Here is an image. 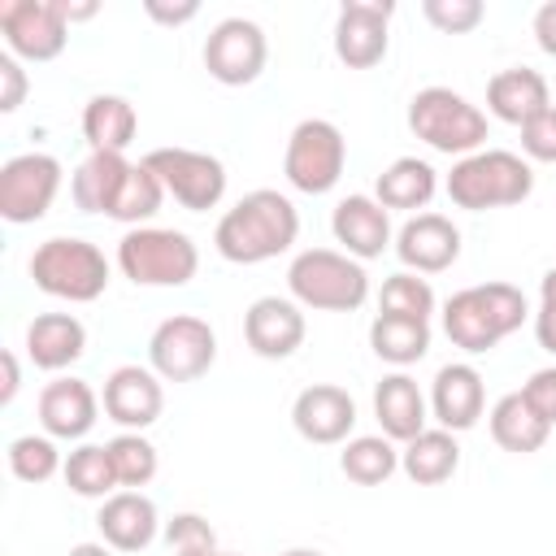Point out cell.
Instances as JSON below:
<instances>
[{"label":"cell","instance_id":"obj_1","mask_svg":"<svg viewBox=\"0 0 556 556\" xmlns=\"http://www.w3.org/2000/svg\"><path fill=\"white\" fill-rule=\"evenodd\" d=\"M295 235H300L295 204L274 187H256L243 200H235V208L222 213L213 230V248L230 265H261L282 256L295 243Z\"/></svg>","mask_w":556,"mask_h":556},{"label":"cell","instance_id":"obj_2","mask_svg":"<svg viewBox=\"0 0 556 556\" xmlns=\"http://www.w3.org/2000/svg\"><path fill=\"white\" fill-rule=\"evenodd\" d=\"M526 317H530V304H526L521 287H513V282H473V287H460L443 304V334L460 352L482 356L495 343H504L513 330H521Z\"/></svg>","mask_w":556,"mask_h":556},{"label":"cell","instance_id":"obj_3","mask_svg":"<svg viewBox=\"0 0 556 556\" xmlns=\"http://www.w3.org/2000/svg\"><path fill=\"white\" fill-rule=\"evenodd\" d=\"M447 200L465 213H486V208H508L521 204L534 191V169L526 156L508 148H482L473 156H460L443 182Z\"/></svg>","mask_w":556,"mask_h":556},{"label":"cell","instance_id":"obj_4","mask_svg":"<svg viewBox=\"0 0 556 556\" xmlns=\"http://www.w3.org/2000/svg\"><path fill=\"white\" fill-rule=\"evenodd\" d=\"M287 287L300 308L317 313H356L369 300V274L361 261L334 248H304L287 265Z\"/></svg>","mask_w":556,"mask_h":556},{"label":"cell","instance_id":"obj_5","mask_svg":"<svg viewBox=\"0 0 556 556\" xmlns=\"http://www.w3.org/2000/svg\"><path fill=\"white\" fill-rule=\"evenodd\" d=\"M30 278L43 295L70 300V304H91L109 291V261L91 239L78 235H52L30 252Z\"/></svg>","mask_w":556,"mask_h":556},{"label":"cell","instance_id":"obj_6","mask_svg":"<svg viewBox=\"0 0 556 556\" xmlns=\"http://www.w3.org/2000/svg\"><path fill=\"white\" fill-rule=\"evenodd\" d=\"M117 269L135 287H187L200 269V248L174 226H135L117 239Z\"/></svg>","mask_w":556,"mask_h":556},{"label":"cell","instance_id":"obj_7","mask_svg":"<svg viewBox=\"0 0 556 556\" xmlns=\"http://www.w3.org/2000/svg\"><path fill=\"white\" fill-rule=\"evenodd\" d=\"M408 130L426 148L460 161V156L482 152V143H486V113L473 100H465L460 91H452V87H421L408 100Z\"/></svg>","mask_w":556,"mask_h":556},{"label":"cell","instance_id":"obj_8","mask_svg":"<svg viewBox=\"0 0 556 556\" xmlns=\"http://www.w3.org/2000/svg\"><path fill=\"white\" fill-rule=\"evenodd\" d=\"M343 165H348V139L330 117L295 122V130L287 135V152H282V174L295 191L304 195L334 191V182L343 178Z\"/></svg>","mask_w":556,"mask_h":556},{"label":"cell","instance_id":"obj_9","mask_svg":"<svg viewBox=\"0 0 556 556\" xmlns=\"http://www.w3.org/2000/svg\"><path fill=\"white\" fill-rule=\"evenodd\" d=\"M217 361V330L195 313L165 317L148 339V365L161 382H195Z\"/></svg>","mask_w":556,"mask_h":556},{"label":"cell","instance_id":"obj_10","mask_svg":"<svg viewBox=\"0 0 556 556\" xmlns=\"http://www.w3.org/2000/svg\"><path fill=\"white\" fill-rule=\"evenodd\" d=\"M143 165L161 178L165 195H174L187 213H208L226 195V165L213 152L195 148H152Z\"/></svg>","mask_w":556,"mask_h":556},{"label":"cell","instance_id":"obj_11","mask_svg":"<svg viewBox=\"0 0 556 556\" xmlns=\"http://www.w3.org/2000/svg\"><path fill=\"white\" fill-rule=\"evenodd\" d=\"M61 161L52 152H17L0 165V217L13 226H30L48 217L61 191Z\"/></svg>","mask_w":556,"mask_h":556},{"label":"cell","instance_id":"obj_12","mask_svg":"<svg viewBox=\"0 0 556 556\" xmlns=\"http://www.w3.org/2000/svg\"><path fill=\"white\" fill-rule=\"evenodd\" d=\"M0 35L22 61H56L70 39L61 0H0Z\"/></svg>","mask_w":556,"mask_h":556},{"label":"cell","instance_id":"obj_13","mask_svg":"<svg viewBox=\"0 0 556 556\" xmlns=\"http://www.w3.org/2000/svg\"><path fill=\"white\" fill-rule=\"evenodd\" d=\"M269 61V39L252 17H222L204 39V70L222 87H248Z\"/></svg>","mask_w":556,"mask_h":556},{"label":"cell","instance_id":"obj_14","mask_svg":"<svg viewBox=\"0 0 556 556\" xmlns=\"http://www.w3.org/2000/svg\"><path fill=\"white\" fill-rule=\"evenodd\" d=\"M395 4L391 0H348L334 17V56L348 70H369L387 56V26H391Z\"/></svg>","mask_w":556,"mask_h":556},{"label":"cell","instance_id":"obj_15","mask_svg":"<svg viewBox=\"0 0 556 556\" xmlns=\"http://www.w3.org/2000/svg\"><path fill=\"white\" fill-rule=\"evenodd\" d=\"M308 326H304V308L291 295H261L248 304L243 313V339L261 361H287L300 352Z\"/></svg>","mask_w":556,"mask_h":556},{"label":"cell","instance_id":"obj_16","mask_svg":"<svg viewBox=\"0 0 556 556\" xmlns=\"http://www.w3.org/2000/svg\"><path fill=\"white\" fill-rule=\"evenodd\" d=\"M291 426H295L300 439H308L317 447L348 443L352 430H356V400L334 382H313V387H304L295 395Z\"/></svg>","mask_w":556,"mask_h":556},{"label":"cell","instance_id":"obj_17","mask_svg":"<svg viewBox=\"0 0 556 556\" xmlns=\"http://www.w3.org/2000/svg\"><path fill=\"white\" fill-rule=\"evenodd\" d=\"M395 256L413 274H443L460 256V230L443 213H413L395 230Z\"/></svg>","mask_w":556,"mask_h":556},{"label":"cell","instance_id":"obj_18","mask_svg":"<svg viewBox=\"0 0 556 556\" xmlns=\"http://www.w3.org/2000/svg\"><path fill=\"white\" fill-rule=\"evenodd\" d=\"M109 421H117L122 430H148L161 408H165V391L152 365H117L104 378V395H100Z\"/></svg>","mask_w":556,"mask_h":556},{"label":"cell","instance_id":"obj_19","mask_svg":"<svg viewBox=\"0 0 556 556\" xmlns=\"http://www.w3.org/2000/svg\"><path fill=\"white\" fill-rule=\"evenodd\" d=\"M330 230H334V243H343V252L352 256V261H374V256H382L391 243H395V235H391V213L374 200V195H343L339 204H334V213H330Z\"/></svg>","mask_w":556,"mask_h":556},{"label":"cell","instance_id":"obj_20","mask_svg":"<svg viewBox=\"0 0 556 556\" xmlns=\"http://www.w3.org/2000/svg\"><path fill=\"white\" fill-rule=\"evenodd\" d=\"M486 408V387H482V374L469 365V361H452L434 374L430 382V417L452 430V434H465L478 426Z\"/></svg>","mask_w":556,"mask_h":556},{"label":"cell","instance_id":"obj_21","mask_svg":"<svg viewBox=\"0 0 556 556\" xmlns=\"http://www.w3.org/2000/svg\"><path fill=\"white\" fill-rule=\"evenodd\" d=\"M35 413H39L43 434L74 443V439H87V430L96 426V417H100V395H96L91 382H83V378H52V382L39 391Z\"/></svg>","mask_w":556,"mask_h":556},{"label":"cell","instance_id":"obj_22","mask_svg":"<svg viewBox=\"0 0 556 556\" xmlns=\"http://www.w3.org/2000/svg\"><path fill=\"white\" fill-rule=\"evenodd\" d=\"M96 526L100 543H109L113 552H143L161 534V513L143 491H113L109 500H100Z\"/></svg>","mask_w":556,"mask_h":556},{"label":"cell","instance_id":"obj_23","mask_svg":"<svg viewBox=\"0 0 556 556\" xmlns=\"http://www.w3.org/2000/svg\"><path fill=\"white\" fill-rule=\"evenodd\" d=\"M374 417H378V426H382V434L391 443H408V439H417L426 430L430 400L421 395L417 378L395 369V374L378 378V387H374Z\"/></svg>","mask_w":556,"mask_h":556},{"label":"cell","instance_id":"obj_24","mask_svg":"<svg viewBox=\"0 0 556 556\" xmlns=\"http://www.w3.org/2000/svg\"><path fill=\"white\" fill-rule=\"evenodd\" d=\"M486 109L491 117L508 122V126H526L530 117H539L543 109H552V91L547 78L530 65H508L500 74H491L486 83Z\"/></svg>","mask_w":556,"mask_h":556},{"label":"cell","instance_id":"obj_25","mask_svg":"<svg viewBox=\"0 0 556 556\" xmlns=\"http://www.w3.org/2000/svg\"><path fill=\"white\" fill-rule=\"evenodd\" d=\"M83 352H87V326L74 313H39L26 326V356L35 361V369L61 374Z\"/></svg>","mask_w":556,"mask_h":556},{"label":"cell","instance_id":"obj_26","mask_svg":"<svg viewBox=\"0 0 556 556\" xmlns=\"http://www.w3.org/2000/svg\"><path fill=\"white\" fill-rule=\"evenodd\" d=\"M400 469H404V478L417 482V486H439V482H447V478L460 469V443H456V434L443 430V426H426L417 439H408V443L400 447Z\"/></svg>","mask_w":556,"mask_h":556},{"label":"cell","instance_id":"obj_27","mask_svg":"<svg viewBox=\"0 0 556 556\" xmlns=\"http://www.w3.org/2000/svg\"><path fill=\"white\" fill-rule=\"evenodd\" d=\"M139 135V113L126 96L100 91L83 104V139L91 143V152H126Z\"/></svg>","mask_w":556,"mask_h":556},{"label":"cell","instance_id":"obj_28","mask_svg":"<svg viewBox=\"0 0 556 556\" xmlns=\"http://www.w3.org/2000/svg\"><path fill=\"white\" fill-rule=\"evenodd\" d=\"M130 165H135V161H126V152H87V161H83V165L74 169V178H70L74 204H78L83 213H104V217H109V208H113V200H117V191H122Z\"/></svg>","mask_w":556,"mask_h":556},{"label":"cell","instance_id":"obj_29","mask_svg":"<svg viewBox=\"0 0 556 556\" xmlns=\"http://www.w3.org/2000/svg\"><path fill=\"white\" fill-rule=\"evenodd\" d=\"M434 191H439V174H434V165L430 161H421V156H395L382 174H378V182H374V200L391 213V208H426L430 200H434Z\"/></svg>","mask_w":556,"mask_h":556},{"label":"cell","instance_id":"obj_30","mask_svg":"<svg viewBox=\"0 0 556 556\" xmlns=\"http://www.w3.org/2000/svg\"><path fill=\"white\" fill-rule=\"evenodd\" d=\"M486 421H491V439H495L504 452H513V456H530V452H539V447L547 443V434H552V426L521 400V391L500 395V400L491 404Z\"/></svg>","mask_w":556,"mask_h":556},{"label":"cell","instance_id":"obj_31","mask_svg":"<svg viewBox=\"0 0 556 556\" xmlns=\"http://www.w3.org/2000/svg\"><path fill=\"white\" fill-rule=\"evenodd\" d=\"M369 348H374L378 361H387L395 369H408V365H417L430 352V321L378 313L369 321Z\"/></svg>","mask_w":556,"mask_h":556},{"label":"cell","instance_id":"obj_32","mask_svg":"<svg viewBox=\"0 0 556 556\" xmlns=\"http://www.w3.org/2000/svg\"><path fill=\"white\" fill-rule=\"evenodd\" d=\"M339 469L356 486H382L400 469V447L387 434H352L339 452Z\"/></svg>","mask_w":556,"mask_h":556},{"label":"cell","instance_id":"obj_33","mask_svg":"<svg viewBox=\"0 0 556 556\" xmlns=\"http://www.w3.org/2000/svg\"><path fill=\"white\" fill-rule=\"evenodd\" d=\"M65 486L83 500H109L113 491H122L117 482V469H113V456H109V443H78L70 456H65Z\"/></svg>","mask_w":556,"mask_h":556},{"label":"cell","instance_id":"obj_34","mask_svg":"<svg viewBox=\"0 0 556 556\" xmlns=\"http://www.w3.org/2000/svg\"><path fill=\"white\" fill-rule=\"evenodd\" d=\"M161 200H165L161 178L139 161V165H130V174H126V182H122V191H117L109 217L122 222L126 230H135V226H148V217L161 213Z\"/></svg>","mask_w":556,"mask_h":556},{"label":"cell","instance_id":"obj_35","mask_svg":"<svg viewBox=\"0 0 556 556\" xmlns=\"http://www.w3.org/2000/svg\"><path fill=\"white\" fill-rule=\"evenodd\" d=\"M61 469H65V456H61V447H56L52 434H17L9 443V473L17 482L39 486V482H48Z\"/></svg>","mask_w":556,"mask_h":556},{"label":"cell","instance_id":"obj_36","mask_svg":"<svg viewBox=\"0 0 556 556\" xmlns=\"http://www.w3.org/2000/svg\"><path fill=\"white\" fill-rule=\"evenodd\" d=\"M109 456H113L122 491L148 486L156 478V469H161V456H156L152 439H143V430H122L117 439H109Z\"/></svg>","mask_w":556,"mask_h":556},{"label":"cell","instance_id":"obj_37","mask_svg":"<svg viewBox=\"0 0 556 556\" xmlns=\"http://www.w3.org/2000/svg\"><path fill=\"white\" fill-rule=\"evenodd\" d=\"M434 287L421 278V274H413V269H395L387 282H382V291H378V313H391V317H417V321H430V313H434Z\"/></svg>","mask_w":556,"mask_h":556},{"label":"cell","instance_id":"obj_38","mask_svg":"<svg viewBox=\"0 0 556 556\" xmlns=\"http://www.w3.org/2000/svg\"><path fill=\"white\" fill-rule=\"evenodd\" d=\"M161 534L174 556H217V534L200 513H174Z\"/></svg>","mask_w":556,"mask_h":556},{"label":"cell","instance_id":"obj_39","mask_svg":"<svg viewBox=\"0 0 556 556\" xmlns=\"http://www.w3.org/2000/svg\"><path fill=\"white\" fill-rule=\"evenodd\" d=\"M421 13L443 35H469L486 17V4L482 0H421Z\"/></svg>","mask_w":556,"mask_h":556},{"label":"cell","instance_id":"obj_40","mask_svg":"<svg viewBox=\"0 0 556 556\" xmlns=\"http://www.w3.org/2000/svg\"><path fill=\"white\" fill-rule=\"evenodd\" d=\"M521 152L526 161H543V165L556 161V104L521 126Z\"/></svg>","mask_w":556,"mask_h":556},{"label":"cell","instance_id":"obj_41","mask_svg":"<svg viewBox=\"0 0 556 556\" xmlns=\"http://www.w3.org/2000/svg\"><path fill=\"white\" fill-rule=\"evenodd\" d=\"M521 400H526L547 426H556V365L534 369V374L521 382Z\"/></svg>","mask_w":556,"mask_h":556},{"label":"cell","instance_id":"obj_42","mask_svg":"<svg viewBox=\"0 0 556 556\" xmlns=\"http://www.w3.org/2000/svg\"><path fill=\"white\" fill-rule=\"evenodd\" d=\"M26 70H22V61L13 56V52H0V113H13V109H22V100H26Z\"/></svg>","mask_w":556,"mask_h":556},{"label":"cell","instance_id":"obj_43","mask_svg":"<svg viewBox=\"0 0 556 556\" xmlns=\"http://www.w3.org/2000/svg\"><path fill=\"white\" fill-rule=\"evenodd\" d=\"M143 9H148V17H152V22H161V26H182V22H191V17L200 13V4H195V0H182V4H165V0H148Z\"/></svg>","mask_w":556,"mask_h":556},{"label":"cell","instance_id":"obj_44","mask_svg":"<svg viewBox=\"0 0 556 556\" xmlns=\"http://www.w3.org/2000/svg\"><path fill=\"white\" fill-rule=\"evenodd\" d=\"M534 43L547 56H556V0H547V4L534 9Z\"/></svg>","mask_w":556,"mask_h":556},{"label":"cell","instance_id":"obj_45","mask_svg":"<svg viewBox=\"0 0 556 556\" xmlns=\"http://www.w3.org/2000/svg\"><path fill=\"white\" fill-rule=\"evenodd\" d=\"M534 339H539L543 352L556 356V304H539V313H534Z\"/></svg>","mask_w":556,"mask_h":556},{"label":"cell","instance_id":"obj_46","mask_svg":"<svg viewBox=\"0 0 556 556\" xmlns=\"http://www.w3.org/2000/svg\"><path fill=\"white\" fill-rule=\"evenodd\" d=\"M0 361H4V387H0V404H13V395H17V387H22V374H17V356H13V352H4Z\"/></svg>","mask_w":556,"mask_h":556},{"label":"cell","instance_id":"obj_47","mask_svg":"<svg viewBox=\"0 0 556 556\" xmlns=\"http://www.w3.org/2000/svg\"><path fill=\"white\" fill-rule=\"evenodd\" d=\"M61 9H65V22H83V17H96V0H83V4H70V0H61Z\"/></svg>","mask_w":556,"mask_h":556},{"label":"cell","instance_id":"obj_48","mask_svg":"<svg viewBox=\"0 0 556 556\" xmlns=\"http://www.w3.org/2000/svg\"><path fill=\"white\" fill-rule=\"evenodd\" d=\"M539 304H556V265L543 274V282H539Z\"/></svg>","mask_w":556,"mask_h":556},{"label":"cell","instance_id":"obj_49","mask_svg":"<svg viewBox=\"0 0 556 556\" xmlns=\"http://www.w3.org/2000/svg\"><path fill=\"white\" fill-rule=\"evenodd\" d=\"M65 556H113V547L109 543H74Z\"/></svg>","mask_w":556,"mask_h":556},{"label":"cell","instance_id":"obj_50","mask_svg":"<svg viewBox=\"0 0 556 556\" xmlns=\"http://www.w3.org/2000/svg\"><path fill=\"white\" fill-rule=\"evenodd\" d=\"M282 556H321L317 547H291V552H282Z\"/></svg>","mask_w":556,"mask_h":556},{"label":"cell","instance_id":"obj_51","mask_svg":"<svg viewBox=\"0 0 556 556\" xmlns=\"http://www.w3.org/2000/svg\"><path fill=\"white\" fill-rule=\"evenodd\" d=\"M217 556H243V552H217Z\"/></svg>","mask_w":556,"mask_h":556}]
</instances>
